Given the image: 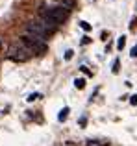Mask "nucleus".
Segmentation results:
<instances>
[{
    "mask_svg": "<svg viewBox=\"0 0 137 146\" xmlns=\"http://www.w3.org/2000/svg\"><path fill=\"white\" fill-rule=\"evenodd\" d=\"M39 15H41V21L47 22L48 26H52V28L58 30L59 24H63V22L67 21L68 17H70V9H67V7L63 6H48V7H39Z\"/></svg>",
    "mask_w": 137,
    "mask_h": 146,
    "instance_id": "1",
    "label": "nucleus"
},
{
    "mask_svg": "<svg viewBox=\"0 0 137 146\" xmlns=\"http://www.w3.org/2000/svg\"><path fill=\"white\" fill-rule=\"evenodd\" d=\"M56 32H58V30L48 26L47 22H43V21H28L26 22V33H32V35L39 37V39H43V41H47L48 37L54 35Z\"/></svg>",
    "mask_w": 137,
    "mask_h": 146,
    "instance_id": "2",
    "label": "nucleus"
},
{
    "mask_svg": "<svg viewBox=\"0 0 137 146\" xmlns=\"http://www.w3.org/2000/svg\"><path fill=\"white\" fill-rule=\"evenodd\" d=\"M21 43L24 44V46L28 48L32 54H37V56H43V54L48 50V44H47V41L39 39V37L32 35V33H24V35L21 37Z\"/></svg>",
    "mask_w": 137,
    "mask_h": 146,
    "instance_id": "3",
    "label": "nucleus"
},
{
    "mask_svg": "<svg viewBox=\"0 0 137 146\" xmlns=\"http://www.w3.org/2000/svg\"><path fill=\"white\" fill-rule=\"evenodd\" d=\"M32 56H33V54L30 52V50L26 48L21 41H19V43L9 44V48H7V59L15 61V63H24V61H28Z\"/></svg>",
    "mask_w": 137,
    "mask_h": 146,
    "instance_id": "4",
    "label": "nucleus"
},
{
    "mask_svg": "<svg viewBox=\"0 0 137 146\" xmlns=\"http://www.w3.org/2000/svg\"><path fill=\"white\" fill-rule=\"evenodd\" d=\"M58 6H63V7H67V9H72V7L76 6V0H54Z\"/></svg>",
    "mask_w": 137,
    "mask_h": 146,
    "instance_id": "5",
    "label": "nucleus"
},
{
    "mask_svg": "<svg viewBox=\"0 0 137 146\" xmlns=\"http://www.w3.org/2000/svg\"><path fill=\"white\" fill-rule=\"evenodd\" d=\"M124 46H126V37H124V35H120V37H119V41H117V48H119V50H122Z\"/></svg>",
    "mask_w": 137,
    "mask_h": 146,
    "instance_id": "6",
    "label": "nucleus"
},
{
    "mask_svg": "<svg viewBox=\"0 0 137 146\" xmlns=\"http://www.w3.org/2000/svg\"><path fill=\"white\" fill-rule=\"evenodd\" d=\"M74 85L78 87V89H83V87H85V80H83V78H76L74 80Z\"/></svg>",
    "mask_w": 137,
    "mask_h": 146,
    "instance_id": "7",
    "label": "nucleus"
},
{
    "mask_svg": "<svg viewBox=\"0 0 137 146\" xmlns=\"http://www.w3.org/2000/svg\"><path fill=\"white\" fill-rule=\"evenodd\" d=\"M67 117H68V107H63L61 113H59V120H65Z\"/></svg>",
    "mask_w": 137,
    "mask_h": 146,
    "instance_id": "8",
    "label": "nucleus"
},
{
    "mask_svg": "<svg viewBox=\"0 0 137 146\" xmlns=\"http://www.w3.org/2000/svg\"><path fill=\"white\" fill-rule=\"evenodd\" d=\"M80 26H82V30H85V32H89V30H91V24H87L85 21H82V22H80Z\"/></svg>",
    "mask_w": 137,
    "mask_h": 146,
    "instance_id": "9",
    "label": "nucleus"
},
{
    "mask_svg": "<svg viewBox=\"0 0 137 146\" xmlns=\"http://www.w3.org/2000/svg\"><path fill=\"white\" fill-rule=\"evenodd\" d=\"M113 72H119V59H115V63H113Z\"/></svg>",
    "mask_w": 137,
    "mask_h": 146,
    "instance_id": "10",
    "label": "nucleus"
},
{
    "mask_svg": "<svg viewBox=\"0 0 137 146\" xmlns=\"http://www.w3.org/2000/svg\"><path fill=\"white\" fill-rule=\"evenodd\" d=\"M130 56H132V57H137V46H134V48H132V52H130Z\"/></svg>",
    "mask_w": 137,
    "mask_h": 146,
    "instance_id": "11",
    "label": "nucleus"
},
{
    "mask_svg": "<svg viewBox=\"0 0 137 146\" xmlns=\"http://www.w3.org/2000/svg\"><path fill=\"white\" fill-rule=\"evenodd\" d=\"M130 104H132V106H137V96H132L130 98Z\"/></svg>",
    "mask_w": 137,
    "mask_h": 146,
    "instance_id": "12",
    "label": "nucleus"
},
{
    "mask_svg": "<svg viewBox=\"0 0 137 146\" xmlns=\"http://www.w3.org/2000/svg\"><path fill=\"white\" fill-rule=\"evenodd\" d=\"M89 43H91L89 37H83V39H82V44H89Z\"/></svg>",
    "mask_w": 137,
    "mask_h": 146,
    "instance_id": "13",
    "label": "nucleus"
},
{
    "mask_svg": "<svg viewBox=\"0 0 137 146\" xmlns=\"http://www.w3.org/2000/svg\"><path fill=\"white\" fill-rule=\"evenodd\" d=\"M72 57V50H67V54H65V59H70Z\"/></svg>",
    "mask_w": 137,
    "mask_h": 146,
    "instance_id": "14",
    "label": "nucleus"
},
{
    "mask_svg": "<svg viewBox=\"0 0 137 146\" xmlns=\"http://www.w3.org/2000/svg\"><path fill=\"white\" fill-rule=\"evenodd\" d=\"M35 98H39V94H30V96H28L30 102H32V100H35Z\"/></svg>",
    "mask_w": 137,
    "mask_h": 146,
    "instance_id": "15",
    "label": "nucleus"
},
{
    "mask_svg": "<svg viewBox=\"0 0 137 146\" xmlns=\"http://www.w3.org/2000/svg\"><path fill=\"white\" fill-rule=\"evenodd\" d=\"M0 46H2V43H0Z\"/></svg>",
    "mask_w": 137,
    "mask_h": 146,
    "instance_id": "16",
    "label": "nucleus"
},
{
    "mask_svg": "<svg viewBox=\"0 0 137 146\" xmlns=\"http://www.w3.org/2000/svg\"><path fill=\"white\" fill-rule=\"evenodd\" d=\"M104 146H106V144H104Z\"/></svg>",
    "mask_w": 137,
    "mask_h": 146,
    "instance_id": "17",
    "label": "nucleus"
}]
</instances>
